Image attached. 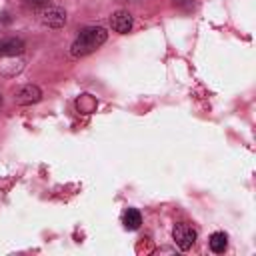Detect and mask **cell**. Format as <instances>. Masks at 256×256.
<instances>
[{
    "instance_id": "6da1fadb",
    "label": "cell",
    "mask_w": 256,
    "mask_h": 256,
    "mask_svg": "<svg viewBox=\"0 0 256 256\" xmlns=\"http://www.w3.org/2000/svg\"><path fill=\"white\" fill-rule=\"evenodd\" d=\"M108 38V32L102 26H88L84 30H80V34L74 38L72 46H70V54L74 58H82L88 56L92 52H96Z\"/></svg>"
},
{
    "instance_id": "7a4b0ae2",
    "label": "cell",
    "mask_w": 256,
    "mask_h": 256,
    "mask_svg": "<svg viewBox=\"0 0 256 256\" xmlns=\"http://www.w3.org/2000/svg\"><path fill=\"white\" fill-rule=\"evenodd\" d=\"M172 238H174V242L178 244L180 250H190L196 242V230L186 222H178L172 228Z\"/></svg>"
},
{
    "instance_id": "3957f363",
    "label": "cell",
    "mask_w": 256,
    "mask_h": 256,
    "mask_svg": "<svg viewBox=\"0 0 256 256\" xmlns=\"http://www.w3.org/2000/svg\"><path fill=\"white\" fill-rule=\"evenodd\" d=\"M38 18L48 28H62L66 24V12L58 6H44L38 12Z\"/></svg>"
},
{
    "instance_id": "277c9868",
    "label": "cell",
    "mask_w": 256,
    "mask_h": 256,
    "mask_svg": "<svg viewBox=\"0 0 256 256\" xmlns=\"http://www.w3.org/2000/svg\"><path fill=\"white\" fill-rule=\"evenodd\" d=\"M40 98H42V90H40L36 84H26V86H22V88L14 94V102H16L18 106L36 104V102H40Z\"/></svg>"
},
{
    "instance_id": "5b68a950",
    "label": "cell",
    "mask_w": 256,
    "mask_h": 256,
    "mask_svg": "<svg viewBox=\"0 0 256 256\" xmlns=\"http://www.w3.org/2000/svg\"><path fill=\"white\" fill-rule=\"evenodd\" d=\"M110 24H112V30H114V32L126 34V32H130V28H132V16H130V12H126V10H118V12L112 14Z\"/></svg>"
},
{
    "instance_id": "8992f818",
    "label": "cell",
    "mask_w": 256,
    "mask_h": 256,
    "mask_svg": "<svg viewBox=\"0 0 256 256\" xmlns=\"http://www.w3.org/2000/svg\"><path fill=\"white\" fill-rule=\"evenodd\" d=\"M26 48V44L20 38H6L2 40V56H16L22 54Z\"/></svg>"
},
{
    "instance_id": "52a82bcc",
    "label": "cell",
    "mask_w": 256,
    "mask_h": 256,
    "mask_svg": "<svg viewBox=\"0 0 256 256\" xmlns=\"http://www.w3.org/2000/svg\"><path fill=\"white\" fill-rule=\"evenodd\" d=\"M122 224H124L126 230H138L140 224H142L140 212H138L136 208H128V210L124 212V216H122Z\"/></svg>"
},
{
    "instance_id": "ba28073f",
    "label": "cell",
    "mask_w": 256,
    "mask_h": 256,
    "mask_svg": "<svg viewBox=\"0 0 256 256\" xmlns=\"http://www.w3.org/2000/svg\"><path fill=\"white\" fill-rule=\"evenodd\" d=\"M208 244H210V250H212V252H216V254H222V252L226 250V244H228V236H226L224 232H214V234L210 236Z\"/></svg>"
},
{
    "instance_id": "9c48e42d",
    "label": "cell",
    "mask_w": 256,
    "mask_h": 256,
    "mask_svg": "<svg viewBox=\"0 0 256 256\" xmlns=\"http://www.w3.org/2000/svg\"><path fill=\"white\" fill-rule=\"evenodd\" d=\"M30 6H48V0H24Z\"/></svg>"
},
{
    "instance_id": "30bf717a",
    "label": "cell",
    "mask_w": 256,
    "mask_h": 256,
    "mask_svg": "<svg viewBox=\"0 0 256 256\" xmlns=\"http://www.w3.org/2000/svg\"><path fill=\"white\" fill-rule=\"evenodd\" d=\"M174 2V6H188L192 0H172Z\"/></svg>"
},
{
    "instance_id": "8fae6325",
    "label": "cell",
    "mask_w": 256,
    "mask_h": 256,
    "mask_svg": "<svg viewBox=\"0 0 256 256\" xmlns=\"http://www.w3.org/2000/svg\"><path fill=\"white\" fill-rule=\"evenodd\" d=\"M0 56H2V40H0Z\"/></svg>"
},
{
    "instance_id": "7c38bea8",
    "label": "cell",
    "mask_w": 256,
    "mask_h": 256,
    "mask_svg": "<svg viewBox=\"0 0 256 256\" xmlns=\"http://www.w3.org/2000/svg\"><path fill=\"white\" fill-rule=\"evenodd\" d=\"M0 106H2V94H0Z\"/></svg>"
}]
</instances>
